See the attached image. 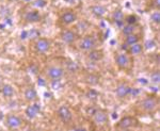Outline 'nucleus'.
Returning a JSON list of instances; mask_svg holds the SVG:
<instances>
[{
  "label": "nucleus",
  "mask_w": 160,
  "mask_h": 131,
  "mask_svg": "<svg viewBox=\"0 0 160 131\" xmlns=\"http://www.w3.org/2000/svg\"><path fill=\"white\" fill-rule=\"evenodd\" d=\"M91 12L96 17H102L106 14V7L102 6H93L91 7Z\"/></svg>",
  "instance_id": "nucleus-20"
},
{
  "label": "nucleus",
  "mask_w": 160,
  "mask_h": 131,
  "mask_svg": "<svg viewBox=\"0 0 160 131\" xmlns=\"http://www.w3.org/2000/svg\"><path fill=\"white\" fill-rule=\"evenodd\" d=\"M124 20H125L126 24H128V25H136L137 22H138V18H137L136 15H128Z\"/></svg>",
  "instance_id": "nucleus-26"
},
{
  "label": "nucleus",
  "mask_w": 160,
  "mask_h": 131,
  "mask_svg": "<svg viewBox=\"0 0 160 131\" xmlns=\"http://www.w3.org/2000/svg\"><path fill=\"white\" fill-rule=\"evenodd\" d=\"M25 98L27 101L34 102L38 100V93L35 91V89L33 86H29L26 89L25 91Z\"/></svg>",
  "instance_id": "nucleus-15"
},
{
  "label": "nucleus",
  "mask_w": 160,
  "mask_h": 131,
  "mask_svg": "<svg viewBox=\"0 0 160 131\" xmlns=\"http://www.w3.org/2000/svg\"><path fill=\"white\" fill-rule=\"evenodd\" d=\"M151 20L154 22V24H157V25H158L159 22H160V14H159V12H154V13H152V15H151Z\"/></svg>",
  "instance_id": "nucleus-28"
},
{
  "label": "nucleus",
  "mask_w": 160,
  "mask_h": 131,
  "mask_svg": "<svg viewBox=\"0 0 160 131\" xmlns=\"http://www.w3.org/2000/svg\"><path fill=\"white\" fill-rule=\"evenodd\" d=\"M124 19H125V17H124V14L121 10H117V11H114V13L112 14V20L117 24V26H118V27H122L123 26V24L125 22Z\"/></svg>",
  "instance_id": "nucleus-16"
},
{
  "label": "nucleus",
  "mask_w": 160,
  "mask_h": 131,
  "mask_svg": "<svg viewBox=\"0 0 160 131\" xmlns=\"http://www.w3.org/2000/svg\"><path fill=\"white\" fill-rule=\"evenodd\" d=\"M25 1H31V0H25Z\"/></svg>",
  "instance_id": "nucleus-35"
},
{
  "label": "nucleus",
  "mask_w": 160,
  "mask_h": 131,
  "mask_svg": "<svg viewBox=\"0 0 160 131\" xmlns=\"http://www.w3.org/2000/svg\"><path fill=\"white\" fill-rule=\"evenodd\" d=\"M143 48H144V46L138 42V43L133 44V45L129 46L127 52L130 53V55H132V56H139V55H141V53H142Z\"/></svg>",
  "instance_id": "nucleus-18"
},
{
  "label": "nucleus",
  "mask_w": 160,
  "mask_h": 131,
  "mask_svg": "<svg viewBox=\"0 0 160 131\" xmlns=\"http://www.w3.org/2000/svg\"><path fill=\"white\" fill-rule=\"evenodd\" d=\"M95 46H96V41L91 35H88V36L83 37L79 44V48L83 51H90L94 49Z\"/></svg>",
  "instance_id": "nucleus-7"
},
{
  "label": "nucleus",
  "mask_w": 160,
  "mask_h": 131,
  "mask_svg": "<svg viewBox=\"0 0 160 131\" xmlns=\"http://www.w3.org/2000/svg\"><path fill=\"white\" fill-rule=\"evenodd\" d=\"M34 48L38 53H44V52H46V51L49 50L50 42L47 40V38H38L37 42H35Z\"/></svg>",
  "instance_id": "nucleus-9"
},
{
  "label": "nucleus",
  "mask_w": 160,
  "mask_h": 131,
  "mask_svg": "<svg viewBox=\"0 0 160 131\" xmlns=\"http://www.w3.org/2000/svg\"><path fill=\"white\" fill-rule=\"evenodd\" d=\"M149 79H151V82H153L155 84H158L160 81V74L158 70H154L153 73L149 75Z\"/></svg>",
  "instance_id": "nucleus-25"
},
{
  "label": "nucleus",
  "mask_w": 160,
  "mask_h": 131,
  "mask_svg": "<svg viewBox=\"0 0 160 131\" xmlns=\"http://www.w3.org/2000/svg\"><path fill=\"white\" fill-rule=\"evenodd\" d=\"M24 18L27 22H38L41 20L42 16H41V14L38 11H37V10H32V11L26 12Z\"/></svg>",
  "instance_id": "nucleus-13"
},
{
  "label": "nucleus",
  "mask_w": 160,
  "mask_h": 131,
  "mask_svg": "<svg viewBox=\"0 0 160 131\" xmlns=\"http://www.w3.org/2000/svg\"><path fill=\"white\" fill-rule=\"evenodd\" d=\"M22 124V120L19 116L15 114H8L6 117V125L9 129H17Z\"/></svg>",
  "instance_id": "nucleus-6"
},
{
  "label": "nucleus",
  "mask_w": 160,
  "mask_h": 131,
  "mask_svg": "<svg viewBox=\"0 0 160 131\" xmlns=\"http://www.w3.org/2000/svg\"><path fill=\"white\" fill-rule=\"evenodd\" d=\"M1 94L3 95L4 97H12L13 95L15 94L14 87H13L11 84H3L1 87Z\"/></svg>",
  "instance_id": "nucleus-19"
},
{
  "label": "nucleus",
  "mask_w": 160,
  "mask_h": 131,
  "mask_svg": "<svg viewBox=\"0 0 160 131\" xmlns=\"http://www.w3.org/2000/svg\"><path fill=\"white\" fill-rule=\"evenodd\" d=\"M140 109L145 113H153L158 107V99L156 97H146L140 102Z\"/></svg>",
  "instance_id": "nucleus-1"
},
{
  "label": "nucleus",
  "mask_w": 160,
  "mask_h": 131,
  "mask_svg": "<svg viewBox=\"0 0 160 131\" xmlns=\"http://www.w3.org/2000/svg\"><path fill=\"white\" fill-rule=\"evenodd\" d=\"M92 116H93V122L96 125H106L108 124V120H109L107 111L102 109H96V111L94 112V114Z\"/></svg>",
  "instance_id": "nucleus-4"
},
{
  "label": "nucleus",
  "mask_w": 160,
  "mask_h": 131,
  "mask_svg": "<svg viewBox=\"0 0 160 131\" xmlns=\"http://www.w3.org/2000/svg\"><path fill=\"white\" fill-rule=\"evenodd\" d=\"M66 69H68L69 73H76V71L79 70V66L76 62L69 60L68 62L66 63Z\"/></svg>",
  "instance_id": "nucleus-23"
},
{
  "label": "nucleus",
  "mask_w": 160,
  "mask_h": 131,
  "mask_svg": "<svg viewBox=\"0 0 160 131\" xmlns=\"http://www.w3.org/2000/svg\"><path fill=\"white\" fill-rule=\"evenodd\" d=\"M86 82L90 85L94 86V85H97L99 83V77L95 74H89L87 77H86Z\"/></svg>",
  "instance_id": "nucleus-21"
},
{
  "label": "nucleus",
  "mask_w": 160,
  "mask_h": 131,
  "mask_svg": "<svg viewBox=\"0 0 160 131\" xmlns=\"http://www.w3.org/2000/svg\"><path fill=\"white\" fill-rule=\"evenodd\" d=\"M57 114H58L59 119H61V122L64 124H68L73 119V114H72V111L68 106H61L57 111Z\"/></svg>",
  "instance_id": "nucleus-3"
},
{
  "label": "nucleus",
  "mask_w": 160,
  "mask_h": 131,
  "mask_svg": "<svg viewBox=\"0 0 160 131\" xmlns=\"http://www.w3.org/2000/svg\"><path fill=\"white\" fill-rule=\"evenodd\" d=\"M87 97L91 100H96L97 97H98V93L96 91H94V90H90L87 93Z\"/></svg>",
  "instance_id": "nucleus-27"
},
{
  "label": "nucleus",
  "mask_w": 160,
  "mask_h": 131,
  "mask_svg": "<svg viewBox=\"0 0 160 131\" xmlns=\"http://www.w3.org/2000/svg\"><path fill=\"white\" fill-rule=\"evenodd\" d=\"M145 48L146 49H151V48H153V47H155L156 46V44H155V42L154 41H148V42L145 43Z\"/></svg>",
  "instance_id": "nucleus-30"
},
{
  "label": "nucleus",
  "mask_w": 160,
  "mask_h": 131,
  "mask_svg": "<svg viewBox=\"0 0 160 131\" xmlns=\"http://www.w3.org/2000/svg\"><path fill=\"white\" fill-rule=\"evenodd\" d=\"M139 42V36L133 33L131 34H128V35H125V44H127L128 46H131L133 44L138 43Z\"/></svg>",
  "instance_id": "nucleus-22"
},
{
  "label": "nucleus",
  "mask_w": 160,
  "mask_h": 131,
  "mask_svg": "<svg viewBox=\"0 0 160 131\" xmlns=\"http://www.w3.org/2000/svg\"><path fill=\"white\" fill-rule=\"evenodd\" d=\"M38 84L40 85H45V82L43 81V79H38Z\"/></svg>",
  "instance_id": "nucleus-33"
},
{
  "label": "nucleus",
  "mask_w": 160,
  "mask_h": 131,
  "mask_svg": "<svg viewBox=\"0 0 160 131\" xmlns=\"http://www.w3.org/2000/svg\"><path fill=\"white\" fill-rule=\"evenodd\" d=\"M89 60H91L92 62H98V61L102 60L104 58V52L102 50H95V49H92L90 50V53L88 56Z\"/></svg>",
  "instance_id": "nucleus-17"
},
{
  "label": "nucleus",
  "mask_w": 160,
  "mask_h": 131,
  "mask_svg": "<svg viewBox=\"0 0 160 131\" xmlns=\"http://www.w3.org/2000/svg\"><path fill=\"white\" fill-rule=\"evenodd\" d=\"M77 19V15L74 11H66L60 16V22L63 25H71L73 22H76Z\"/></svg>",
  "instance_id": "nucleus-11"
},
{
  "label": "nucleus",
  "mask_w": 160,
  "mask_h": 131,
  "mask_svg": "<svg viewBox=\"0 0 160 131\" xmlns=\"http://www.w3.org/2000/svg\"><path fill=\"white\" fill-rule=\"evenodd\" d=\"M135 32V25H126L123 27L122 29V33L124 35H128V34H131V33Z\"/></svg>",
  "instance_id": "nucleus-24"
},
{
  "label": "nucleus",
  "mask_w": 160,
  "mask_h": 131,
  "mask_svg": "<svg viewBox=\"0 0 160 131\" xmlns=\"http://www.w3.org/2000/svg\"><path fill=\"white\" fill-rule=\"evenodd\" d=\"M95 111H96V109H95V108H91V107H90V108H88V109H87V113H88V114H89V115H93V114H94V112Z\"/></svg>",
  "instance_id": "nucleus-32"
},
{
  "label": "nucleus",
  "mask_w": 160,
  "mask_h": 131,
  "mask_svg": "<svg viewBox=\"0 0 160 131\" xmlns=\"http://www.w3.org/2000/svg\"><path fill=\"white\" fill-rule=\"evenodd\" d=\"M64 1L68 2V3H72V2H74V1H75V0H64Z\"/></svg>",
  "instance_id": "nucleus-34"
},
{
  "label": "nucleus",
  "mask_w": 160,
  "mask_h": 131,
  "mask_svg": "<svg viewBox=\"0 0 160 131\" xmlns=\"http://www.w3.org/2000/svg\"><path fill=\"white\" fill-rule=\"evenodd\" d=\"M61 40L65 44H73L77 38V34L72 30H63L60 34Z\"/></svg>",
  "instance_id": "nucleus-12"
},
{
  "label": "nucleus",
  "mask_w": 160,
  "mask_h": 131,
  "mask_svg": "<svg viewBox=\"0 0 160 131\" xmlns=\"http://www.w3.org/2000/svg\"><path fill=\"white\" fill-rule=\"evenodd\" d=\"M46 76L52 80H60L64 76V69L59 66H49L45 71Z\"/></svg>",
  "instance_id": "nucleus-2"
},
{
  "label": "nucleus",
  "mask_w": 160,
  "mask_h": 131,
  "mask_svg": "<svg viewBox=\"0 0 160 131\" xmlns=\"http://www.w3.org/2000/svg\"><path fill=\"white\" fill-rule=\"evenodd\" d=\"M159 7H160V0H152V7L159 9Z\"/></svg>",
  "instance_id": "nucleus-31"
},
{
  "label": "nucleus",
  "mask_w": 160,
  "mask_h": 131,
  "mask_svg": "<svg viewBox=\"0 0 160 131\" xmlns=\"http://www.w3.org/2000/svg\"><path fill=\"white\" fill-rule=\"evenodd\" d=\"M33 6L37 7H46V0H34L33 1Z\"/></svg>",
  "instance_id": "nucleus-29"
},
{
  "label": "nucleus",
  "mask_w": 160,
  "mask_h": 131,
  "mask_svg": "<svg viewBox=\"0 0 160 131\" xmlns=\"http://www.w3.org/2000/svg\"><path fill=\"white\" fill-rule=\"evenodd\" d=\"M12 1H14V0H12Z\"/></svg>",
  "instance_id": "nucleus-36"
},
{
  "label": "nucleus",
  "mask_w": 160,
  "mask_h": 131,
  "mask_svg": "<svg viewBox=\"0 0 160 131\" xmlns=\"http://www.w3.org/2000/svg\"><path fill=\"white\" fill-rule=\"evenodd\" d=\"M115 63H117V65L121 69H127L130 63L129 56L126 55V53H118L115 56Z\"/></svg>",
  "instance_id": "nucleus-10"
},
{
  "label": "nucleus",
  "mask_w": 160,
  "mask_h": 131,
  "mask_svg": "<svg viewBox=\"0 0 160 131\" xmlns=\"http://www.w3.org/2000/svg\"><path fill=\"white\" fill-rule=\"evenodd\" d=\"M137 124H138V120L133 116H125L123 119H121L120 122L118 123V128L122 130H126L135 127Z\"/></svg>",
  "instance_id": "nucleus-5"
},
{
  "label": "nucleus",
  "mask_w": 160,
  "mask_h": 131,
  "mask_svg": "<svg viewBox=\"0 0 160 131\" xmlns=\"http://www.w3.org/2000/svg\"><path fill=\"white\" fill-rule=\"evenodd\" d=\"M130 92H131V86L128 85L127 83H120L117 86V90H115V95H117L118 98L123 99L130 96Z\"/></svg>",
  "instance_id": "nucleus-8"
},
{
  "label": "nucleus",
  "mask_w": 160,
  "mask_h": 131,
  "mask_svg": "<svg viewBox=\"0 0 160 131\" xmlns=\"http://www.w3.org/2000/svg\"><path fill=\"white\" fill-rule=\"evenodd\" d=\"M41 111V104H33L32 106H29L26 109V115H27L28 119H33L38 116V114Z\"/></svg>",
  "instance_id": "nucleus-14"
}]
</instances>
